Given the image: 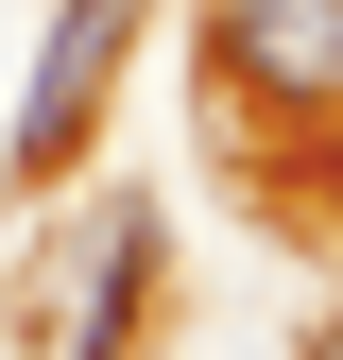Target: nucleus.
<instances>
[{
  "label": "nucleus",
  "instance_id": "obj_1",
  "mask_svg": "<svg viewBox=\"0 0 343 360\" xmlns=\"http://www.w3.org/2000/svg\"><path fill=\"white\" fill-rule=\"evenodd\" d=\"M206 86L257 138H343V0H206Z\"/></svg>",
  "mask_w": 343,
  "mask_h": 360
},
{
  "label": "nucleus",
  "instance_id": "obj_2",
  "mask_svg": "<svg viewBox=\"0 0 343 360\" xmlns=\"http://www.w3.org/2000/svg\"><path fill=\"white\" fill-rule=\"evenodd\" d=\"M138 18H155V0H52L34 86H18V138H0V172H18V189L86 155V120H103V86H120V52H138Z\"/></svg>",
  "mask_w": 343,
  "mask_h": 360
},
{
  "label": "nucleus",
  "instance_id": "obj_3",
  "mask_svg": "<svg viewBox=\"0 0 343 360\" xmlns=\"http://www.w3.org/2000/svg\"><path fill=\"white\" fill-rule=\"evenodd\" d=\"M138 292H155V206H103L86 292H69V360H138Z\"/></svg>",
  "mask_w": 343,
  "mask_h": 360
},
{
  "label": "nucleus",
  "instance_id": "obj_4",
  "mask_svg": "<svg viewBox=\"0 0 343 360\" xmlns=\"http://www.w3.org/2000/svg\"><path fill=\"white\" fill-rule=\"evenodd\" d=\"M309 360H343V343H309Z\"/></svg>",
  "mask_w": 343,
  "mask_h": 360
}]
</instances>
